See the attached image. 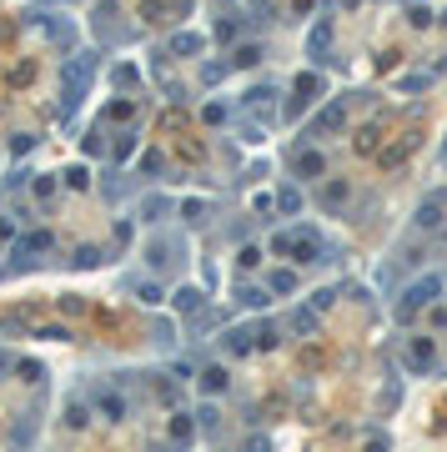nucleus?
Returning <instances> with one entry per match:
<instances>
[{
    "label": "nucleus",
    "mask_w": 447,
    "mask_h": 452,
    "mask_svg": "<svg viewBox=\"0 0 447 452\" xmlns=\"http://www.w3.org/2000/svg\"><path fill=\"white\" fill-rule=\"evenodd\" d=\"M271 252H282L292 261H322V237L312 232V226H292V232L271 237Z\"/></svg>",
    "instance_id": "f257e3e1"
},
{
    "label": "nucleus",
    "mask_w": 447,
    "mask_h": 452,
    "mask_svg": "<svg viewBox=\"0 0 447 452\" xmlns=\"http://www.w3.org/2000/svg\"><path fill=\"white\" fill-rule=\"evenodd\" d=\"M91 76H96V55H91V50H86V61H71V66L61 71V106H66V111L81 106V96L91 91Z\"/></svg>",
    "instance_id": "f03ea898"
},
{
    "label": "nucleus",
    "mask_w": 447,
    "mask_h": 452,
    "mask_svg": "<svg viewBox=\"0 0 447 452\" xmlns=\"http://www.w3.org/2000/svg\"><path fill=\"white\" fill-rule=\"evenodd\" d=\"M437 292H442V276H422V281H412V287L402 292V302H397V317L432 307V297H437Z\"/></svg>",
    "instance_id": "7ed1b4c3"
},
{
    "label": "nucleus",
    "mask_w": 447,
    "mask_h": 452,
    "mask_svg": "<svg viewBox=\"0 0 447 452\" xmlns=\"http://www.w3.org/2000/svg\"><path fill=\"white\" fill-rule=\"evenodd\" d=\"M50 247H55V237H50V232H26V237L16 242V266H30V261H35V256H45Z\"/></svg>",
    "instance_id": "20e7f679"
},
{
    "label": "nucleus",
    "mask_w": 447,
    "mask_h": 452,
    "mask_svg": "<svg viewBox=\"0 0 447 452\" xmlns=\"http://www.w3.org/2000/svg\"><path fill=\"white\" fill-rule=\"evenodd\" d=\"M176 252H181V237H171V242H166V237H156V242L146 247V261H151V271H171V266L181 261Z\"/></svg>",
    "instance_id": "39448f33"
},
{
    "label": "nucleus",
    "mask_w": 447,
    "mask_h": 452,
    "mask_svg": "<svg viewBox=\"0 0 447 452\" xmlns=\"http://www.w3.org/2000/svg\"><path fill=\"white\" fill-rule=\"evenodd\" d=\"M442 211H447V191H432V196L417 206L412 226H417V232H437V226H442Z\"/></svg>",
    "instance_id": "423d86ee"
},
{
    "label": "nucleus",
    "mask_w": 447,
    "mask_h": 452,
    "mask_svg": "<svg viewBox=\"0 0 447 452\" xmlns=\"http://www.w3.org/2000/svg\"><path fill=\"white\" fill-rule=\"evenodd\" d=\"M327 171V156L322 151H297V161H292V176L297 181H317Z\"/></svg>",
    "instance_id": "0eeeda50"
},
{
    "label": "nucleus",
    "mask_w": 447,
    "mask_h": 452,
    "mask_svg": "<svg viewBox=\"0 0 447 452\" xmlns=\"http://www.w3.org/2000/svg\"><path fill=\"white\" fill-rule=\"evenodd\" d=\"M432 362H437L432 337H412V342H407V367H412V372H427Z\"/></svg>",
    "instance_id": "6e6552de"
},
{
    "label": "nucleus",
    "mask_w": 447,
    "mask_h": 452,
    "mask_svg": "<svg viewBox=\"0 0 447 452\" xmlns=\"http://www.w3.org/2000/svg\"><path fill=\"white\" fill-rule=\"evenodd\" d=\"M221 347H227L232 357H247L256 347V332L251 327H227V332H221Z\"/></svg>",
    "instance_id": "1a4fd4ad"
},
{
    "label": "nucleus",
    "mask_w": 447,
    "mask_h": 452,
    "mask_svg": "<svg viewBox=\"0 0 447 452\" xmlns=\"http://www.w3.org/2000/svg\"><path fill=\"white\" fill-rule=\"evenodd\" d=\"M126 287L136 292V302H141V307H161V302H166V287H161V281H146V276H126Z\"/></svg>",
    "instance_id": "9d476101"
},
{
    "label": "nucleus",
    "mask_w": 447,
    "mask_h": 452,
    "mask_svg": "<svg viewBox=\"0 0 447 452\" xmlns=\"http://www.w3.org/2000/svg\"><path fill=\"white\" fill-rule=\"evenodd\" d=\"M136 216L141 221H166V216H171V196H161V191H151V196H141V206H136Z\"/></svg>",
    "instance_id": "9b49d317"
},
{
    "label": "nucleus",
    "mask_w": 447,
    "mask_h": 452,
    "mask_svg": "<svg viewBox=\"0 0 447 452\" xmlns=\"http://www.w3.org/2000/svg\"><path fill=\"white\" fill-rule=\"evenodd\" d=\"M201 302H206V292H201V287H176V292H171V307H176L181 317H196V312H201Z\"/></svg>",
    "instance_id": "f8f14e48"
},
{
    "label": "nucleus",
    "mask_w": 447,
    "mask_h": 452,
    "mask_svg": "<svg viewBox=\"0 0 447 452\" xmlns=\"http://www.w3.org/2000/svg\"><path fill=\"white\" fill-rule=\"evenodd\" d=\"M342 126H347V111H342V106H327L322 116L312 121V136H322V131H342Z\"/></svg>",
    "instance_id": "ddd939ff"
},
{
    "label": "nucleus",
    "mask_w": 447,
    "mask_h": 452,
    "mask_svg": "<svg viewBox=\"0 0 447 452\" xmlns=\"http://www.w3.org/2000/svg\"><path fill=\"white\" fill-rule=\"evenodd\" d=\"M237 302H242V307H251V312H266L271 292H266V287H247V281H242V287H237Z\"/></svg>",
    "instance_id": "4468645a"
},
{
    "label": "nucleus",
    "mask_w": 447,
    "mask_h": 452,
    "mask_svg": "<svg viewBox=\"0 0 447 452\" xmlns=\"http://www.w3.org/2000/svg\"><path fill=\"white\" fill-rule=\"evenodd\" d=\"M196 382H201V392H211V397H216V392H227V367H206V372H196Z\"/></svg>",
    "instance_id": "2eb2a0df"
},
{
    "label": "nucleus",
    "mask_w": 447,
    "mask_h": 452,
    "mask_svg": "<svg viewBox=\"0 0 447 452\" xmlns=\"http://www.w3.org/2000/svg\"><path fill=\"white\" fill-rule=\"evenodd\" d=\"M287 322H292V332H297V337H312V332H317V307H297Z\"/></svg>",
    "instance_id": "dca6fc26"
},
{
    "label": "nucleus",
    "mask_w": 447,
    "mask_h": 452,
    "mask_svg": "<svg viewBox=\"0 0 447 452\" xmlns=\"http://www.w3.org/2000/svg\"><path fill=\"white\" fill-rule=\"evenodd\" d=\"M266 292L292 297V292H297V271H271V276H266Z\"/></svg>",
    "instance_id": "f3484780"
},
{
    "label": "nucleus",
    "mask_w": 447,
    "mask_h": 452,
    "mask_svg": "<svg viewBox=\"0 0 447 452\" xmlns=\"http://www.w3.org/2000/svg\"><path fill=\"white\" fill-rule=\"evenodd\" d=\"M96 407H101V412H106V417H111V422H121V417H126V412H131V407H126V402H121V397H116V392H101V397H96Z\"/></svg>",
    "instance_id": "a211bd4d"
},
{
    "label": "nucleus",
    "mask_w": 447,
    "mask_h": 452,
    "mask_svg": "<svg viewBox=\"0 0 447 452\" xmlns=\"http://www.w3.org/2000/svg\"><path fill=\"white\" fill-rule=\"evenodd\" d=\"M201 45H206V40H201V35H191V30H186V35H171V40H166V50H171V55H196Z\"/></svg>",
    "instance_id": "6ab92c4d"
},
{
    "label": "nucleus",
    "mask_w": 447,
    "mask_h": 452,
    "mask_svg": "<svg viewBox=\"0 0 447 452\" xmlns=\"http://www.w3.org/2000/svg\"><path fill=\"white\" fill-rule=\"evenodd\" d=\"M347 196H352L347 181H332V186L322 191V206H327V211H337V206H347Z\"/></svg>",
    "instance_id": "aec40b11"
},
{
    "label": "nucleus",
    "mask_w": 447,
    "mask_h": 452,
    "mask_svg": "<svg viewBox=\"0 0 447 452\" xmlns=\"http://www.w3.org/2000/svg\"><path fill=\"white\" fill-rule=\"evenodd\" d=\"M191 417H196V427H201V432H206V437H211V432H216V427H221V412H216V407H211V402H201V407H196V412H191Z\"/></svg>",
    "instance_id": "412c9836"
},
{
    "label": "nucleus",
    "mask_w": 447,
    "mask_h": 452,
    "mask_svg": "<svg viewBox=\"0 0 447 452\" xmlns=\"http://www.w3.org/2000/svg\"><path fill=\"white\" fill-rule=\"evenodd\" d=\"M191 437H196V422H191V417H171V442H176V447H186Z\"/></svg>",
    "instance_id": "4be33fe9"
},
{
    "label": "nucleus",
    "mask_w": 447,
    "mask_h": 452,
    "mask_svg": "<svg viewBox=\"0 0 447 452\" xmlns=\"http://www.w3.org/2000/svg\"><path fill=\"white\" fill-rule=\"evenodd\" d=\"M40 30H45V35H50L55 45H61V50L71 45V26H66V21H40Z\"/></svg>",
    "instance_id": "5701e85b"
},
{
    "label": "nucleus",
    "mask_w": 447,
    "mask_h": 452,
    "mask_svg": "<svg viewBox=\"0 0 447 452\" xmlns=\"http://www.w3.org/2000/svg\"><path fill=\"white\" fill-rule=\"evenodd\" d=\"M276 206H282L287 216H297V211H302V191H297V186H282V191H276Z\"/></svg>",
    "instance_id": "b1692460"
},
{
    "label": "nucleus",
    "mask_w": 447,
    "mask_h": 452,
    "mask_svg": "<svg viewBox=\"0 0 447 452\" xmlns=\"http://www.w3.org/2000/svg\"><path fill=\"white\" fill-rule=\"evenodd\" d=\"M271 86H256V91H247V101H251V111H261V116H271Z\"/></svg>",
    "instance_id": "393cba45"
},
{
    "label": "nucleus",
    "mask_w": 447,
    "mask_h": 452,
    "mask_svg": "<svg viewBox=\"0 0 447 452\" xmlns=\"http://www.w3.org/2000/svg\"><path fill=\"white\" fill-rule=\"evenodd\" d=\"M327 45H332V30H327V26H317V30H312V61H327V55H322Z\"/></svg>",
    "instance_id": "a878e982"
},
{
    "label": "nucleus",
    "mask_w": 447,
    "mask_h": 452,
    "mask_svg": "<svg viewBox=\"0 0 447 452\" xmlns=\"http://www.w3.org/2000/svg\"><path fill=\"white\" fill-rule=\"evenodd\" d=\"M256 61H261V45H256V40L237 50V66H256Z\"/></svg>",
    "instance_id": "bb28decb"
},
{
    "label": "nucleus",
    "mask_w": 447,
    "mask_h": 452,
    "mask_svg": "<svg viewBox=\"0 0 447 452\" xmlns=\"http://www.w3.org/2000/svg\"><path fill=\"white\" fill-rule=\"evenodd\" d=\"M66 186H76V191L91 186V171H86V166H71V171H66Z\"/></svg>",
    "instance_id": "cd10ccee"
},
{
    "label": "nucleus",
    "mask_w": 447,
    "mask_h": 452,
    "mask_svg": "<svg viewBox=\"0 0 447 452\" xmlns=\"http://www.w3.org/2000/svg\"><path fill=\"white\" fill-rule=\"evenodd\" d=\"M96 261H101L96 247H81V252H76V266H96Z\"/></svg>",
    "instance_id": "c85d7f7f"
},
{
    "label": "nucleus",
    "mask_w": 447,
    "mask_h": 452,
    "mask_svg": "<svg viewBox=\"0 0 447 452\" xmlns=\"http://www.w3.org/2000/svg\"><path fill=\"white\" fill-rule=\"evenodd\" d=\"M30 191H35V196H50V191H55V181H50V176H35V181H30Z\"/></svg>",
    "instance_id": "c756f323"
},
{
    "label": "nucleus",
    "mask_w": 447,
    "mask_h": 452,
    "mask_svg": "<svg viewBox=\"0 0 447 452\" xmlns=\"http://www.w3.org/2000/svg\"><path fill=\"white\" fill-rule=\"evenodd\" d=\"M35 337H50V342H66V337H71V332H66V327H40Z\"/></svg>",
    "instance_id": "7c9ffc66"
},
{
    "label": "nucleus",
    "mask_w": 447,
    "mask_h": 452,
    "mask_svg": "<svg viewBox=\"0 0 447 452\" xmlns=\"http://www.w3.org/2000/svg\"><path fill=\"white\" fill-rule=\"evenodd\" d=\"M26 176H30V171H11V176H6V191H21V186H26Z\"/></svg>",
    "instance_id": "2f4dec72"
},
{
    "label": "nucleus",
    "mask_w": 447,
    "mask_h": 452,
    "mask_svg": "<svg viewBox=\"0 0 447 452\" xmlns=\"http://www.w3.org/2000/svg\"><path fill=\"white\" fill-rule=\"evenodd\" d=\"M206 216V201H186V221H201Z\"/></svg>",
    "instance_id": "473e14b6"
},
{
    "label": "nucleus",
    "mask_w": 447,
    "mask_h": 452,
    "mask_svg": "<svg viewBox=\"0 0 447 452\" xmlns=\"http://www.w3.org/2000/svg\"><path fill=\"white\" fill-rule=\"evenodd\" d=\"M261 261V247H242V266H256Z\"/></svg>",
    "instance_id": "72a5a7b5"
},
{
    "label": "nucleus",
    "mask_w": 447,
    "mask_h": 452,
    "mask_svg": "<svg viewBox=\"0 0 447 452\" xmlns=\"http://www.w3.org/2000/svg\"><path fill=\"white\" fill-rule=\"evenodd\" d=\"M367 452H387V437H382V432H372V442H367Z\"/></svg>",
    "instance_id": "f704fd0d"
},
{
    "label": "nucleus",
    "mask_w": 447,
    "mask_h": 452,
    "mask_svg": "<svg viewBox=\"0 0 447 452\" xmlns=\"http://www.w3.org/2000/svg\"><path fill=\"white\" fill-rule=\"evenodd\" d=\"M6 367H11V352H6V347H0V372H6Z\"/></svg>",
    "instance_id": "c9c22d12"
},
{
    "label": "nucleus",
    "mask_w": 447,
    "mask_h": 452,
    "mask_svg": "<svg viewBox=\"0 0 447 452\" xmlns=\"http://www.w3.org/2000/svg\"><path fill=\"white\" fill-rule=\"evenodd\" d=\"M337 6H357V0H337Z\"/></svg>",
    "instance_id": "e433bc0d"
},
{
    "label": "nucleus",
    "mask_w": 447,
    "mask_h": 452,
    "mask_svg": "<svg viewBox=\"0 0 447 452\" xmlns=\"http://www.w3.org/2000/svg\"><path fill=\"white\" fill-rule=\"evenodd\" d=\"M442 161H447V151H442Z\"/></svg>",
    "instance_id": "4c0bfd02"
}]
</instances>
